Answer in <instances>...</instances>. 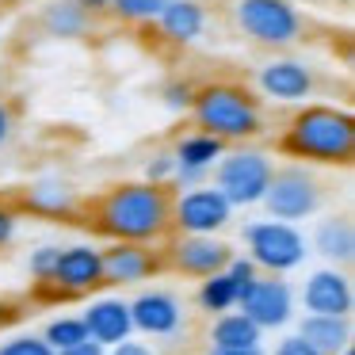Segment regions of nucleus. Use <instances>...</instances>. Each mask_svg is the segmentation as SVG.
Instances as JSON below:
<instances>
[{
  "instance_id": "f257e3e1",
  "label": "nucleus",
  "mask_w": 355,
  "mask_h": 355,
  "mask_svg": "<svg viewBox=\"0 0 355 355\" xmlns=\"http://www.w3.org/2000/svg\"><path fill=\"white\" fill-rule=\"evenodd\" d=\"M88 214L107 241L157 245L172 230V191L164 184H149V180L115 184L88 207Z\"/></svg>"
},
{
  "instance_id": "ea45409f",
  "label": "nucleus",
  "mask_w": 355,
  "mask_h": 355,
  "mask_svg": "<svg viewBox=\"0 0 355 355\" xmlns=\"http://www.w3.org/2000/svg\"><path fill=\"white\" fill-rule=\"evenodd\" d=\"M336 355H355V352H352V347H344V352H336Z\"/></svg>"
},
{
  "instance_id": "9b49d317",
  "label": "nucleus",
  "mask_w": 355,
  "mask_h": 355,
  "mask_svg": "<svg viewBox=\"0 0 355 355\" xmlns=\"http://www.w3.org/2000/svg\"><path fill=\"white\" fill-rule=\"evenodd\" d=\"M230 256L233 248L218 233H180L172 241V248L164 252V268H172L176 275H187V279H207L214 271H222Z\"/></svg>"
},
{
  "instance_id": "bb28decb",
  "label": "nucleus",
  "mask_w": 355,
  "mask_h": 355,
  "mask_svg": "<svg viewBox=\"0 0 355 355\" xmlns=\"http://www.w3.org/2000/svg\"><path fill=\"white\" fill-rule=\"evenodd\" d=\"M58 248L62 245H39L27 256V275L39 286H50V275H54V263H58Z\"/></svg>"
},
{
  "instance_id": "4c0bfd02",
  "label": "nucleus",
  "mask_w": 355,
  "mask_h": 355,
  "mask_svg": "<svg viewBox=\"0 0 355 355\" xmlns=\"http://www.w3.org/2000/svg\"><path fill=\"white\" fill-rule=\"evenodd\" d=\"M207 355H268V352L260 344V347H207Z\"/></svg>"
},
{
  "instance_id": "393cba45",
  "label": "nucleus",
  "mask_w": 355,
  "mask_h": 355,
  "mask_svg": "<svg viewBox=\"0 0 355 355\" xmlns=\"http://www.w3.org/2000/svg\"><path fill=\"white\" fill-rule=\"evenodd\" d=\"M39 336L46 340L54 352H62V347H73V344H80V340H88V329H85V321H80V313H58L46 321V329H42Z\"/></svg>"
},
{
  "instance_id": "7c9ffc66",
  "label": "nucleus",
  "mask_w": 355,
  "mask_h": 355,
  "mask_svg": "<svg viewBox=\"0 0 355 355\" xmlns=\"http://www.w3.org/2000/svg\"><path fill=\"white\" fill-rule=\"evenodd\" d=\"M225 275H230L233 283H237L241 291H245V286L252 283L256 275H260V268L252 263V256H248V252H233L230 260H225Z\"/></svg>"
},
{
  "instance_id": "6e6552de",
  "label": "nucleus",
  "mask_w": 355,
  "mask_h": 355,
  "mask_svg": "<svg viewBox=\"0 0 355 355\" xmlns=\"http://www.w3.org/2000/svg\"><path fill=\"white\" fill-rule=\"evenodd\" d=\"M237 309L248 313L263 332H275V329H286L294 321V309H298V294L294 286L286 283V275H260L237 294Z\"/></svg>"
},
{
  "instance_id": "9d476101",
  "label": "nucleus",
  "mask_w": 355,
  "mask_h": 355,
  "mask_svg": "<svg viewBox=\"0 0 355 355\" xmlns=\"http://www.w3.org/2000/svg\"><path fill=\"white\" fill-rule=\"evenodd\" d=\"M50 286H54L62 298H88L103 286V248L100 245H65L58 248V263L54 275H50Z\"/></svg>"
},
{
  "instance_id": "a878e982",
  "label": "nucleus",
  "mask_w": 355,
  "mask_h": 355,
  "mask_svg": "<svg viewBox=\"0 0 355 355\" xmlns=\"http://www.w3.org/2000/svg\"><path fill=\"white\" fill-rule=\"evenodd\" d=\"M168 4V0H111L107 12H115L123 24H157V16H161V8Z\"/></svg>"
},
{
  "instance_id": "412c9836",
  "label": "nucleus",
  "mask_w": 355,
  "mask_h": 355,
  "mask_svg": "<svg viewBox=\"0 0 355 355\" xmlns=\"http://www.w3.org/2000/svg\"><path fill=\"white\" fill-rule=\"evenodd\" d=\"M298 332L306 344H313L321 355H336L352 347V317H332V313H302Z\"/></svg>"
},
{
  "instance_id": "f3484780",
  "label": "nucleus",
  "mask_w": 355,
  "mask_h": 355,
  "mask_svg": "<svg viewBox=\"0 0 355 355\" xmlns=\"http://www.w3.org/2000/svg\"><path fill=\"white\" fill-rule=\"evenodd\" d=\"M24 210L39 218H77L85 210L77 187L62 176H39L24 187Z\"/></svg>"
},
{
  "instance_id": "0eeeda50",
  "label": "nucleus",
  "mask_w": 355,
  "mask_h": 355,
  "mask_svg": "<svg viewBox=\"0 0 355 355\" xmlns=\"http://www.w3.org/2000/svg\"><path fill=\"white\" fill-rule=\"evenodd\" d=\"M321 202H324L321 180L306 164H283V168L271 172L260 207L268 210V218H279V222H306L321 210Z\"/></svg>"
},
{
  "instance_id": "b1692460",
  "label": "nucleus",
  "mask_w": 355,
  "mask_h": 355,
  "mask_svg": "<svg viewBox=\"0 0 355 355\" xmlns=\"http://www.w3.org/2000/svg\"><path fill=\"white\" fill-rule=\"evenodd\" d=\"M237 294H241V286L233 283L230 275H225V268L222 271H214V275H207V279H199V291H195V302H199V309L202 313H225V309H233L237 306Z\"/></svg>"
},
{
  "instance_id": "2f4dec72",
  "label": "nucleus",
  "mask_w": 355,
  "mask_h": 355,
  "mask_svg": "<svg viewBox=\"0 0 355 355\" xmlns=\"http://www.w3.org/2000/svg\"><path fill=\"white\" fill-rule=\"evenodd\" d=\"M172 184H176L180 191H187V187H199V184H210V168H191V164H176V172H172Z\"/></svg>"
},
{
  "instance_id": "c85d7f7f",
  "label": "nucleus",
  "mask_w": 355,
  "mask_h": 355,
  "mask_svg": "<svg viewBox=\"0 0 355 355\" xmlns=\"http://www.w3.org/2000/svg\"><path fill=\"white\" fill-rule=\"evenodd\" d=\"M172 172H176V157H172V149H153L146 161V180L149 184H172Z\"/></svg>"
},
{
  "instance_id": "5701e85b",
  "label": "nucleus",
  "mask_w": 355,
  "mask_h": 355,
  "mask_svg": "<svg viewBox=\"0 0 355 355\" xmlns=\"http://www.w3.org/2000/svg\"><path fill=\"white\" fill-rule=\"evenodd\" d=\"M225 153V141L214 138L207 130H191L172 146V157L176 164H191V168H214V161Z\"/></svg>"
},
{
  "instance_id": "20e7f679",
  "label": "nucleus",
  "mask_w": 355,
  "mask_h": 355,
  "mask_svg": "<svg viewBox=\"0 0 355 355\" xmlns=\"http://www.w3.org/2000/svg\"><path fill=\"white\" fill-rule=\"evenodd\" d=\"M248 256L260 271L268 275H291V271L306 268L309 241L294 222H279V218H263V222H248L241 230Z\"/></svg>"
},
{
  "instance_id": "6ab92c4d",
  "label": "nucleus",
  "mask_w": 355,
  "mask_h": 355,
  "mask_svg": "<svg viewBox=\"0 0 355 355\" xmlns=\"http://www.w3.org/2000/svg\"><path fill=\"white\" fill-rule=\"evenodd\" d=\"M157 31L172 46H191L207 31V8L199 0H168L157 16Z\"/></svg>"
},
{
  "instance_id": "dca6fc26",
  "label": "nucleus",
  "mask_w": 355,
  "mask_h": 355,
  "mask_svg": "<svg viewBox=\"0 0 355 355\" xmlns=\"http://www.w3.org/2000/svg\"><path fill=\"white\" fill-rule=\"evenodd\" d=\"M80 321L88 329V340L111 347V344H123V340L134 336V321H130V302L119 298V294H100L92 298L88 294L85 309H80Z\"/></svg>"
},
{
  "instance_id": "ddd939ff",
  "label": "nucleus",
  "mask_w": 355,
  "mask_h": 355,
  "mask_svg": "<svg viewBox=\"0 0 355 355\" xmlns=\"http://www.w3.org/2000/svg\"><path fill=\"white\" fill-rule=\"evenodd\" d=\"M130 321H134V336H146V340H172L180 329H184L187 313H184V302L176 298L172 291H138L130 298Z\"/></svg>"
},
{
  "instance_id": "7ed1b4c3",
  "label": "nucleus",
  "mask_w": 355,
  "mask_h": 355,
  "mask_svg": "<svg viewBox=\"0 0 355 355\" xmlns=\"http://www.w3.org/2000/svg\"><path fill=\"white\" fill-rule=\"evenodd\" d=\"M195 126L214 138L230 141H248L263 130V107L248 88L230 85V80H214V85L195 88V100L187 107Z\"/></svg>"
},
{
  "instance_id": "cd10ccee",
  "label": "nucleus",
  "mask_w": 355,
  "mask_h": 355,
  "mask_svg": "<svg viewBox=\"0 0 355 355\" xmlns=\"http://www.w3.org/2000/svg\"><path fill=\"white\" fill-rule=\"evenodd\" d=\"M0 355H58V352L35 332H16V336L0 340Z\"/></svg>"
},
{
  "instance_id": "c756f323",
  "label": "nucleus",
  "mask_w": 355,
  "mask_h": 355,
  "mask_svg": "<svg viewBox=\"0 0 355 355\" xmlns=\"http://www.w3.org/2000/svg\"><path fill=\"white\" fill-rule=\"evenodd\" d=\"M191 100H195V85H187V80H168L161 88V103L168 111H176V115H184L191 107Z\"/></svg>"
},
{
  "instance_id": "4be33fe9",
  "label": "nucleus",
  "mask_w": 355,
  "mask_h": 355,
  "mask_svg": "<svg viewBox=\"0 0 355 355\" xmlns=\"http://www.w3.org/2000/svg\"><path fill=\"white\" fill-rule=\"evenodd\" d=\"M207 336H210V347H260L263 344V329L248 313H241L237 306L225 309V313H214Z\"/></svg>"
},
{
  "instance_id": "f704fd0d",
  "label": "nucleus",
  "mask_w": 355,
  "mask_h": 355,
  "mask_svg": "<svg viewBox=\"0 0 355 355\" xmlns=\"http://www.w3.org/2000/svg\"><path fill=\"white\" fill-rule=\"evenodd\" d=\"M107 355H157V352H153V344H146V340L130 336V340H123V344H111Z\"/></svg>"
},
{
  "instance_id": "39448f33",
  "label": "nucleus",
  "mask_w": 355,
  "mask_h": 355,
  "mask_svg": "<svg viewBox=\"0 0 355 355\" xmlns=\"http://www.w3.org/2000/svg\"><path fill=\"white\" fill-rule=\"evenodd\" d=\"M233 24L245 39L268 50H286L302 39V19L294 0H233Z\"/></svg>"
},
{
  "instance_id": "58836bf2",
  "label": "nucleus",
  "mask_w": 355,
  "mask_h": 355,
  "mask_svg": "<svg viewBox=\"0 0 355 355\" xmlns=\"http://www.w3.org/2000/svg\"><path fill=\"white\" fill-rule=\"evenodd\" d=\"M107 4H111V0H80V8H88L92 16H100V12H107Z\"/></svg>"
},
{
  "instance_id": "a211bd4d",
  "label": "nucleus",
  "mask_w": 355,
  "mask_h": 355,
  "mask_svg": "<svg viewBox=\"0 0 355 355\" xmlns=\"http://www.w3.org/2000/svg\"><path fill=\"white\" fill-rule=\"evenodd\" d=\"M309 248L321 256L332 268H352L355 260V225L347 214H329L317 222L313 237H309Z\"/></svg>"
},
{
  "instance_id": "423d86ee",
  "label": "nucleus",
  "mask_w": 355,
  "mask_h": 355,
  "mask_svg": "<svg viewBox=\"0 0 355 355\" xmlns=\"http://www.w3.org/2000/svg\"><path fill=\"white\" fill-rule=\"evenodd\" d=\"M275 172V161H271L263 149H225L214 161V187L230 199V207H256L268 191V180Z\"/></svg>"
},
{
  "instance_id": "a19ab883",
  "label": "nucleus",
  "mask_w": 355,
  "mask_h": 355,
  "mask_svg": "<svg viewBox=\"0 0 355 355\" xmlns=\"http://www.w3.org/2000/svg\"><path fill=\"white\" fill-rule=\"evenodd\" d=\"M0 321H4V309H0Z\"/></svg>"
},
{
  "instance_id": "1a4fd4ad",
  "label": "nucleus",
  "mask_w": 355,
  "mask_h": 355,
  "mask_svg": "<svg viewBox=\"0 0 355 355\" xmlns=\"http://www.w3.org/2000/svg\"><path fill=\"white\" fill-rule=\"evenodd\" d=\"M233 222V207L214 184H199L172 195V230L176 233H222Z\"/></svg>"
},
{
  "instance_id": "2eb2a0df",
  "label": "nucleus",
  "mask_w": 355,
  "mask_h": 355,
  "mask_svg": "<svg viewBox=\"0 0 355 355\" xmlns=\"http://www.w3.org/2000/svg\"><path fill=\"white\" fill-rule=\"evenodd\" d=\"M256 88L275 103H306L313 96V69L298 58H271L256 69Z\"/></svg>"
},
{
  "instance_id": "4468645a",
  "label": "nucleus",
  "mask_w": 355,
  "mask_h": 355,
  "mask_svg": "<svg viewBox=\"0 0 355 355\" xmlns=\"http://www.w3.org/2000/svg\"><path fill=\"white\" fill-rule=\"evenodd\" d=\"M302 306L306 313H332V317H352L355 309V286L347 268H313L302 283Z\"/></svg>"
},
{
  "instance_id": "c9c22d12",
  "label": "nucleus",
  "mask_w": 355,
  "mask_h": 355,
  "mask_svg": "<svg viewBox=\"0 0 355 355\" xmlns=\"http://www.w3.org/2000/svg\"><path fill=\"white\" fill-rule=\"evenodd\" d=\"M12 130H16V115H12V107L4 100H0V146H8Z\"/></svg>"
},
{
  "instance_id": "e433bc0d",
  "label": "nucleus",
  "mask_w": 355,
  "mask_h": 355,
  "mask_svg": "<svg viewBox=\"0 0 355 355\" xmlns=\"http://www.w3.org/2000/svg\"><path fill=\"white\" fill-rule=\"evenodd\" d=\"M58 355H107V347L96 344V340H80V344H73V347H62Z\"/></svg>"
},
{
  "instance_id": "f03ea898",
  "label": "nucleus",
  "mask_w": 355,
  "mask_h": 355,
  "mask_svg": "<svg viewBox=\"0 0 355 355\" xmlns=\"http://www.w3.org/2000/svg\"><path fill=\"white\" fill-rule=\"evenodd\" d=\"M279 149L294 161L344 168L355 161V119L344 107L306 103L291 115L283 138H279Z\"/></svg>"
},
{
  "instance_id": "f8f14e48",
  "label": "nucleus",
  "mask_w": 355,
  "mask_h": 355,
  "mask_svg": "<svg viewBox=\"0 0 355 355\" xmlns=\"http://www.w3.org/2000/svg\"><path fill=\"white\" fill-rule=\"evenodd\" d=\"M164 271V252L138 241H111L103 248V286H141Z\"/></svg>"
},
{
  "instance_id": "aec40b11",
  "label": "nucleus",
  "mask_w": 355,
  "mask_h": 355,
  "mask_svg": "<svg viewBox=\"0 0 355 355\" xmlns=\"http://www.w3.org/2000/svg\"><path fill=\"white\" fill-rule=\"evenodd\" d=\"M39 27L50 39L77 42V39H88V35H92L96 16L88 8H80V0H46L39 8Z\"/></svg>"
},
{
  "instance_id": "72a5a7b5",
  "label": "nucleus",
  "mask_w": 355,
  "mask_h": 355,
  "mask_svg": "<svg viewBox=\"0 0 355 355\" xmlns=\"http://www.w3.org/2000/svg\"><path fill=\"white\" fill-rule=\"evenodd\" d=\"M16 233H19V214L12 207H4V202H0V252H4V248H12Z\"/></svg>"
},
{
  "instance_id": "473e14b6",
  "label": "nucleus",
  "mask_w": 355,
  "mask_h": 355,
  "mask_svg": "<svg viewBox=\"0 0 355 355\" xmlns=\"http://www.w3.org/2000/svg\"><path fill=\"white\" fill-rule=\"evenodd\" d=\"M271 355H321V352H317L313 344H306L298 332H286L283 340H275V352Z\"/></svg>"
}]
</instances>
